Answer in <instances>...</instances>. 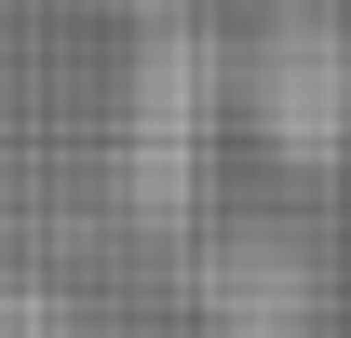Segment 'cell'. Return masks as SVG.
I'll return each instance as SVG.
<instances>
[{
    "label": "cell",
    "instance_id": "6da1fadb",
    "mask_svg": "<svg viewBox=\"0 0 351 338\" xmlns=\"http://www.w3.org/2000/svg\"><path fill=\"white\" fill-rule=\"evenodd\" d=\"M243 122L270 135V163L298 176H351V14L338 0H298L243 41Z\"/></svg>",
    "mask_w": 351,
    "mask_h": 338
},
{
    "label": "cell",
    "instance_id": "7a4b0ae2",
    "mask_svg": "<svg viewBox=\"0 0 351 338\" xmlns=\"http://www.w3.org/2000/svg\"><path fill=\"white\" fill-rule=\"evenodd\" d=\"M217 54L189 41V27H162V41H149V68H135V190H149V203H189V190H203V149H217Z\"/></svg>",
    "mask_w": 351,
    "mask_h": 338
}]
</instances>
